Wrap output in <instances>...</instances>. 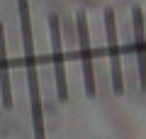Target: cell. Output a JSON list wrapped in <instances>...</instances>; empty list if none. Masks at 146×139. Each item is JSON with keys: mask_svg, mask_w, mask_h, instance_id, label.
<instances>
[{"mask_svg": "<svg viewBox=\"0 0 146 139\" xmlns=\"http://www.w3.org/2000/svg\"><path fill=\"white\" fill-rule=\"evenodd\" d=\"M105 34H107V56H110V73H112V93H124V76H122V56H119V39H117V22L115 10L105 7Z\"/></svg>", "mask_w": 146, "mask_h": 139, "instance_id": "cell-2", "label": "cell"}, {"mask_svg": "<svg viewBox=\"0 0 146 139\" xmlns=\"http://www.w3.org/2000/svg\"><path fill=\"white\" fill-rule=\"evenodd\" d=\"M131 25H134V51L139 63V86L146 93V29H144V12L139 5L131 7Z\"/></svg>", "mask_w": 146, "mask_h": 139, "instance_id": "cell-5", "label": "cell"}, {"mask_svg": "<svg viewBox=\"0 0 146 139\" xmlns=\"http://www.w3.org/2000/svg\"><path fill=\"white\" fill-rule=\"evenodd\" d=\"M17 12H20V32H22V49H25V71H27V88H29V110H32V124H34V139H46L42 90H39V78H36V54H34L29 0H17Z\"/></svg>", "mask_w": 146, "mask_h": 139, "instance_id": "cell-1", "label": "cell"}, {"mask_svg": "<svg viewBox=\"0 0 146 139\" xmlns=\"http://www.w3.org/2000/svg\"><path fill=\"white\" fill-rule=\"evenodd\" d=\"M76 32H78V46H80V63H83V86L85 95L95 98V73H93V51H90V29H88V17L83 10L76 15Z\"/></svg>", "mask_w": 146, "mask_h": 139, "instance_id": "cell-4", "label": "cell"}, {"mask_svg": "<svg viewBox=\"0 0 146 139\" xmlns=\"http://www.w3.org/2000/svg\"><path fill=\"white\" fill-rule=\"evenodd\" d=\"M49 34H51V59H54V81H56V98L61 103L68 100V81H66V61L61 49V22L58 15H49Z\"/></svg>", "mask_w": 146, "mask_h": 139, "instance_id": "cell-3", "label": "cell"}, {"mask_svg": "<svg viewBox=\"0 0 146 139\" xmlns=\"http://www.w3.org/2000/svg\"><path fill=\"white\" fill-rule=\"evenodd\" d=\"M0 95H3V108H12V81L10 68H7V51H5V29L0 22Z\"/></svg>", "mask_w": 146, "mask_h": 139, "instance_id": "cell-6", "label": "cell"}]
</instances>
